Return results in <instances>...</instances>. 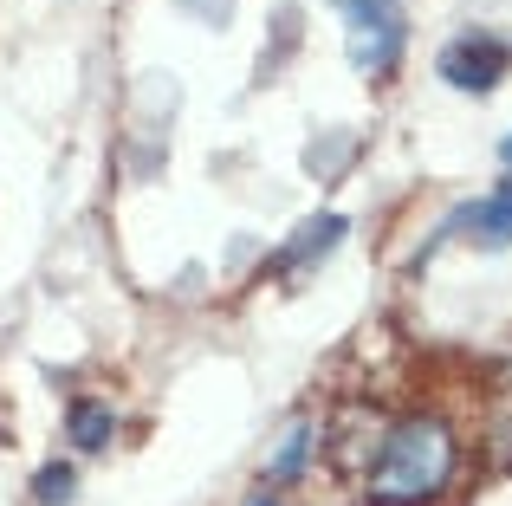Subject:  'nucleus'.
I'll list each match as a JSON object with an SVG mask.
<instances>
[{"label": "nucleus", "mask_w": 512, "mask_h": 506, "mask_svg": "<svg viewBox=\"0 0 512 506\" xmlns=\"http://www.w3.org/2000/svg\"><path fill=\"white\" fill-rule=\"evenodd\" d=\"M338 234H344V221H338V215H325V221H305V228H299V241H292L286 253H279V273H299L305 260H325V253L338 247Z\"/></svg>", "instance_id": "nucleus-5"}, {"label": "nucleus", "mask_w": 512, "mask_h": 506, "mask_svg": "<svg viewBox=\"0 0 512 506\" xmlns=\"http://www.w3.org/2000/svg\"><path fill=\"white\" fill-rule=\"evenodd\" d=\"M402 46V13L396 0H350V65L357 72H389Z\"/></svg>", "instance_id": "nucleus-2"}, {"label": "nucleus", "mask_w": 512, "mask_h": 506, "mask_svg": "<svg viewBox=\"0 0 512 506\" xmlns=\"http://www.w3.org/2000/svg\"><path fill=\"white\" fill-rule=\"evenodd\" d=\"M448 234H467V241H480V247H506L512 241V176L487 195V202H467L461 215L448 221Z\"/></svg>", "instance_id": "nucleus-4"}, {"label": "nucleus", "mask_w": 512, "mask_h": 506, "mask_svg": "<svg viewBox=\"0 0 512 506\" xmlns=\"http://www.w3.org/2000/svg\"><path fill=\"white\" fill-rule=\"evenodd\" d=\"M33 494H39V506H65V494H72V468H39Z\"/></svg>", "instance_id": "nucleus-8"}, {"label": "nucleus", "mask_w": 512, "mask_h": 506, "mask_svg": "<svg viewBox=\"0 0 512 506\" xmlns=\"http://www.w3.org/2000/svg\"><path fill=\"white\" fill-rule=\"evenodd\" d=\"M305 448H312V429H305V422H299V429H292L286 442H279V455H273V468H266V474H273V481H286V474H299Z\"/></svg>", "instance_id": "nucleus-7"}, {"label": "nucleus", "mask_w": 512, "mask_h": 506, "mask_svg": "<svg viewBox=\"0 0 512 506\" xmlns=\"http://www.w3.org/2000/svg\"><path fill=\"white\" fill-rule=\"evenodd\" d=\"M111 435H117V416L104 403H72V442L85 448V455H91V448H104Z\"/></svg>", "instance_id": "nucleus-6"}, {"label": "nucleus", "mask_w": 512, "mask_h": 506, "mask_svg": "<svg viewBox=\"0 0 512 506\" xmlns=\"http://www.w3.org/2000/svg\"><path fill=\"white\" fill-rule=\"evenodd\" d=\"M506 163H512V137H506Z\"/></svg>", "instance_id": "nucleus-10"}, {"label": "nucleus", "mask_w": 512, "mask_h": 506, "mask_svg": "<svg viewBox=\"0 0 512 506\" xmlns=\"http://www.w3.org/2000/svg\"><path fill=\"white\" fill-rule=\"evenodd\" d=\"M247 506H279V500H273V494H253V500H247Z\"/></svg>", "instance_id": "nucleus-9"}, {"label": "nucleus", "mask_w": 512, "mask_h": 506, "mask_svg": "<svg viewBox=\"0 0 512 506\" xmlns=\"http://www.w3.org/2000/svg\"><path fill=\"white\" fill-rule=\"evenodd\" d=\"M506 65H512V46L506 39H487V33H467L441 52V78L454 91H493L506 78Z\"/></svg>", "instance_id": "nucleus-3"}, {"label": "nucleus", "mask_w": 512, "mask_h": 506, "mask_svg": "<svg viewBox=\"0 0 512 506\" xmlns=\"http://www.w3.org/2000/svg\"><path fill=\"white\" fill-rule=\"evenodd\" d=\"M454 474V435L448 422L435 416H409L389 429L383 442V461L370 474V500L383 506H415V500H435Z\"/></svg>", "instance_id": "nucleus-1"}]
</instances>
